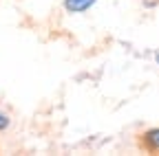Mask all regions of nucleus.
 <instances>
[{"label": "nucleus", "instance_id": "4", "mask_svg": "<svg viewBox=\"0 0 159 156\" xmlns=\"http://www.w3.org/2000/svg\"><path fill=\"white\" fill-rule=\"evenodd\" d=\"M155 64H157V66H159V51H157V53H155Z\"/></svg>", "mask_w": 159, "mask_h": 156}, {"label": "nucleus", "instance_id": "3", "mask_svg": "<svg viewBox=\"0 0 159 156\" xmlns=\"http://www.w3.org/2000/svg\"><path fill=\"white\" fill-rule=\"evenodd\" d=\"M9 128H11V116H9V112L0 108V132H7Z\"/></svg>", "mask_w": 159, "mask_h": 156}, {"label": "nucleus", "instance_id": "2", "mask_svg": "<svg viewBox=\"0 0 159 156\" xmlns=\"http://www.w3.org/2000/svg\"><path fill=\"white\" fill-rule=\"evenodd\" d=\"M97 5V0H62V9L69 15H80V13H86Z\"/></svg>", "mask_w": 159, "mask_h": 156}, {"label": "nucleus", "instance_id": "1", "mask_svg": "<svg viewBox=\"0 0 159 156\" xmlns=\"http://www.w3.org/2000/svg\"><path fill=\"white\" fill-rule=\"evenodd\" d=\"M137 147L146 154H159V125L146 128L137 136Z\"/></svg>", "mask_w": 159, "mask_h": 156}]
</instances>
